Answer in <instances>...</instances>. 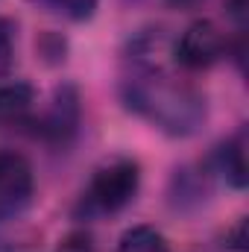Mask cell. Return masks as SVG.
Segmentation results:
<instances>
[{
    "instance_id": "obj_7",
    "label": "cell",
    "mask_w": 249,
    "mask_h": 252,
    "mask_svg": "<svg viewBox=\"0 0 249 252\" xmlns=\"http://www.w3.org/2000/svg\"><path fill=\"white\" fill-rule=\"evenodd\" d=\"M35 88L30 82H0V126H21L32 121Z\"/></svg>"
},
{
    "instance_id": "obj_6",
    "label": "cell",
    "mask_w": 249,
    "mask_h": 252,
    "mask_svg": "<svg viewBox=\"0 0 249 252\" xmlns=\"http://www.w3.org/2000/svg\"><path fill=\"white\" fill-rule=\"evenodd\" d=\"M214 173H220L232 188L244 190L249 182V167H247V132L232 135L229 141H223L214 156H211Z\"/></svg>"
},
{
    "instance_id": "obj_16",
    "label": "cell",
    "mask_w": 249,
    "mask_h": 252,
    "mask_svg": "<svg viewBox=\"0 0 249 252\" xmlns=\"http://www.w3.org/2000/svg\"><path fill=\"white\" fill-rule=\"evenodd\" d=\"M0 252H6V247H3V244H0Z\"/></svg>"
},
{
    "instance_id": "obj_5",
    "label": "cell",
    "mask_w": 249,
    "mask_h": 252,
    "mask_svg": "<svg viewBox=\"0 0 249 252\" xmlns=\"http://www.w3.org/2000/svg\"><path fill=\"white\" fill-rule=\"evenodd\" d=\"M30 124H38V135L41 138L64 144L76 132V126H79V94H76V88L73 85L56 88L50 109L38 121H30Z\"/></svg>"
},
{
    "instance_id": "obj_3",
    "label": "cell",
    "mask_w": 249,
    "mask_h": 252,
    "mask_svg": "<svg viewBox=\"0 0 249 252\" xmlns=\"http://www.w3.org/2000/svg\"><path fill=\"white\" fill-rule=\"evenodd\" d=\"M226 53H229V41L214 21H193L173 47V59L185 70H205L217 64Z\"/></svg>"
},
{
    "instance_id": "obj_13",
    "label": "cell",
    "mask_w": 249,
    "mask_h": 252,
    "mask_svg": "<svg viewBox=\"0 0 249 252\" xmlns=\"http://www.w3.org/2000/svg\"><path fill=\"white\" fill-rule=\"evenodd\" d=\"M247 12H249V0H226V15L244 30L247 27Z\"/></svg>"
},
{
    "instance_id": "obj_14",
    "label": "cell",
    "mask_w": 249,
    "mask_h": 252,
    "mask_svg": "<svg viewBox=\"0 0 249 252\" xmlns=\"http://www.w3.org/2000/svg\"><path fill=\"white\" fill-rule=\"evenodd\" d=\"M173 9H193V6H199L202 0H167Z\"/></svg>"
},
{
    "instance_id": "obj_4",
    "label": "cell",
    "mask_w": 249,
    "mask_h": 252,
    "mask_svg": "<svg viewBox=\"0 0 249 252\" xmlns=\"http://www.w3.org/2000/svg\"><path fill=\"white\" fill-rule=\"evenodd\" d=\"M35 193V173L32 164L15 153V150H0V223L18 217Z\"/></svg>"
},
{
    "instance_id": "obj_15",
    "label": "cell",
    "mask_w": 249,
    "mask_h": 252,
    "mask_svg": "<svg viewBox=\"0 0 249 252\" xmlns=\"http://www.w3.org/2000/svg\"><path fill=\"white\" fill-rule=\"evenodd\" d=\"M6 252H35V250H30V247H6Z\"/></svg>"
},
{
    "instance_id": "obj_9",
    "label": "cell",
    "mask_w": 249,
    "mask_h": 252,
    "mask_svg": "<svg viewBox=\"0 0 249 252\" xmlns=\"http://www.w3.org/2000/svg\"><path fill=\"white\" fill-rule=\"evenodd\" d=\"M44 3L70 21H88L100 6V0H44Z\"/></svg>"
},
{
    "instance_id": "obj_11",
    "label": "cell",
    "mask_w": 249,
    "mask_h": 252,
    "mask_svg": "<svg viewBox=\"0 0 249 252\" xmlns=\"http://www.w3.org/2000/svg\"><path fill=\"white\" fill-rule=\"evenodd\" d=\"M56 252H97V250H94V241H91L88 232H70L59 241Z\"/></svg>"
},
{
    "instance_id": "obj_2",
    "label": "cell",
    "mask_w": 249,
    "mask_h": 252,
    "mask_svg": "<svg viewBox=\"0 0 249 252\" xmlns=\"http://www.w3.org/2000/svg\"><path fill=\"white\" fill-rule=\"evenodd\" d=\"M141 185V167L132 158H115L94 170L82 193L85 214H118L135 199Z\"/></svg>"
},
{
    "instance_id": "obj_8",
    "label": "cell",
    "mask_w": 249,
    "mask_h": 252,
    "mask_svg": "<svg viewBox=\"0 0 249 252\" xmlns=\"http://www.w3.org/2000/svg\"><path fill=\"white\" fill-rule=\"evenodd\" d=\"M118 252H170V244L156 226H132L121 235Z\"/></svg>"
},
{
    "instance_id": "obj_1",
    "label": "cell",
    "mask_w": 249,
    "mask_h": 252,
    "mask_svg": "<svg viewBox=\"0 0 249 252\" xmlns=\"http://www.w3.org/2000/svg\"><path fill=\"white\" fill-rule=\"evenodd\" d=\"M124 103L170 138H190L205 124V97L161 67H138L124 82Z\"/></svg>"
},
{
    "instance_id": "obj_12",
    "label": "cell",
    "mask_w": 249,
    "mask_h": 252,
    "mask_svg": "<svg viewBox=\"0 0 249 252\" xmlns=\"http://www.w3.org/2000/svg\"><path fill=\"white\" fill-rule=\"evenodd\" d=\"M226 250L229 252H247V220H238L226 232Z\"/></svg>"
},
{
    "instance_id": "obj_10",
    "label": "cell",
    "mask_w": 249,
    "mask_h": 252,
    "mask_svg": "<svg viewBox=\"0 0 249 252\" xmlns=\"http://www.w3.org/2000/svg\"><path fill=\"white\" fill-rule=\"evenodd\" d=\"M12 62H15V30L9 21L0 18V76L9 73Z\"/></svg>"
}]
</instances>
